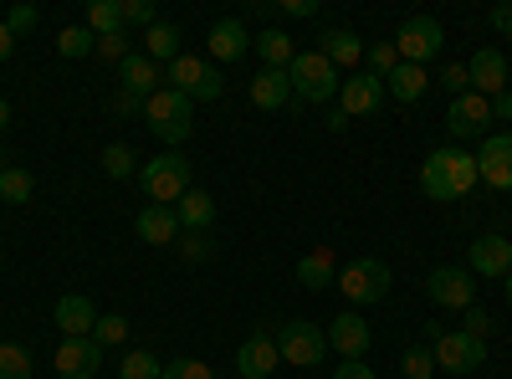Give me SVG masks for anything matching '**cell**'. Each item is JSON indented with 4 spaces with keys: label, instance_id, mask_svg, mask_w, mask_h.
I'll return each instance as SVG.
<instances>
[{
    "label": "cell",
    "instance_id": "1",
    "mask_svg": "<svg viewBox=\"0 0 512 379\" xmlns=\"http://www.w3.org/2000/svg\"><path fill=\"white\" fill-rule=\"evenodd\" d=\"M472 185H477V154H466V149H456V144L425 154V164H420V190L431 195V200H461Z\"/></svg>",
    "mask_w": 512,
    "mask_h": 379
},
{
    "label": "cell",
    "instance_id": "2",
    "mask_svg": "<svg viewBox=\"0 0 512 379\" xmlns=\"http://www.w3.org/2000/svg\"><path fill=\"white\" fill-rule=\"evenodd\" d=\"M144 118H149L154 139L169 144V149H180L195 134V103L185 93H175V88H159L154 98H144Z\"/></svg>",
    "mask_w": 512,
    "mask_h": 379
},
{
    "label": "cell",
    "instance_id": "3",
    "mask_svg": "<svg viewBox=\"0 0 512 379\" xmlns=\"http://www.w3.org/2000/svg\"><path fill=\"white\" fill-rule=\"evenodd\" d=\"M287 82H292V98H303V103H328L344 88V77H338V67L323 52H297L287 67Z\"/></svg>",
    "mask_w": 512,
    "mask_h": 379
},
{
    "label": "cell",
    "instance_id": "4",
    "mask_svg": "<svg viewBox=\"0 0 512 379\" xmlns=\"http://www.w3.org/2000/svg\"><path fill=\"white\" fill-rule=\"evenodd\" d=\"M139 185L154 205H175L185 190H190V159L180 149H164L159 159L139 164Z\"/></svg>",
    "mask_w": 512,
    "mask_h": 379
},
{
    "label": "cell",
    "instance_id": "5",
    "mask_svg": "<svg viewBox=\"0 0 512 379\" xmlns=\"http://www.w3.org/2000/svg\"><path fill=\"white\" fill-rule=\"evenodd\" d=\"M164 88L185 93L190 103H195V98H200V103H216V98L226 93V82H221L216 67H210V57H190V52H180L175 62L164 67Z\"/></svg>",
    "mask_w": 512,
    "mask_h": 379
},
{
    "label": "cell",
    "instance_id": "6",
    "mask_svg": "<svg viewBox=\"0 0 512 379\" xmlns=\"http://www.w3.org/2000/svg\"><path fill=\"white\" fill-rule=\"evenodd\" d=\"M431 354H436V369L446 374H477L487 364V344L472 339V333H461V328H441L436 339H431Z\"/></svg>",
    "mask_w": 512,
    "mask_h": 379
},
{
    "label": "cell",
    "instance_id": "7",
    "mask_svg": "<svg viewBox=\"0 0 512 379\" xmlns=\"http://www.w3.org/2000/svg\"><path fill=\"white\" fill-rule=\"evenodd\" d=\"M441 47H446V31H441L436 16H410V21H400V31H395V52H400V62L425 67V62H436V57H441Z\"/></svg>",
    "mask_w": 512,
    "mask_h": 379
},
{
    "label": "cell",
    "instance_id": "8",
    "mask_svg": "<svg viewBox=\"0 0 512 379\" xmlns=\"http://www.w3.org/2000/svg\"><path fill=\"white\" fill-rule=\"evenodd\" d=\"M338 292H344L349 303H379L384 292H390V267H384L379 257H354L344 272H338Z\"/></svg>",
    "mask_w": 512,
    "mask_h": 379
},
{
    "label": "cell",
    "instance_id": "9",
    "mask_svg": "<svg viewBox=\"0 0 512 379\" xmlns=\"http://www.w3.org/2000/svg\"><path fill=\"white\" fill-rule=\"evenodd\" d=\"M277 354L287 359V364H297V369H308V364H323V354H328V333L318 328V323H287L282 333H277Z\"/></svg>",
    "mask_w": 512,
    "mask_h": 379
},
{
    "label": "cell",
    "instance_id": "10",
    "mask_svg": "<svg viewBox=\"0 0 512 379\" xmlns=\"http://www.w3.org/2000/svg\"><path fill=\"white\" fill-rule=\"evenodd\" d=\"M487 123H497V118H492V98H482V93H461V98H451V108H446V129H451V139H482V134H487Z\"/></svg>",
    "mask_w": 512,
    "mask_h": 379
},
{
    "label": "cell",
    "instance_id": "11",
    "mask_svg": "<svg viewBox=\"0 0 512 379\" xmlns=\"http://www.w3.org/2000/svg\"><path fill=\"white\" fill-rule=\"evenodd\" d=\"M425 292H431V303L436 308H477V287H472V272H461V267H436L431 282H425Z\"/></svg>",
    "mask_w": 512,
    "mask_h": 379
},
{
    "label": "cell",
    "instance_id": "12",
    "mask_svg": "<svg viewBox=\"0 0 512 379\" xmlns=\"http://www.w3.org/2000/svg\"><path fill=\"white\" fill-rule=\"evenodd\" d=\"M477 180L492 190H512V134H487L477 149Z\"/></svg>",
    "mask_w": 512,
    "mask_h": 379
},
{
    "label": "cell",
    "instance_id": "13",
    "mask_svg": "<svg viewBox=\"0 0 512 379\" xmlns=\"http://www.w3.org/2000/svg\"><path fill=\"white\" fill-rule=\"evenodd\" d=\"M277 364H282V354H277V339H267V333H251V339L236 349V374L241 379H272Z\"/></svg>",
    "mask_w": 512,
    "mask_h": 379
},
{
    "label": "cell",
    "instance_id": "14",
    "mask_svg": "<svg viewBox=\"0 0 512 379\" xmlns=\"http://www.w3.org/2000/svg\"><path fill=\"white\" fill-rule=\"evenodd\" d=\"M466 77H472V93L502 98V93H507V57H502L497 47H482L472 62H466Z\"/></svg>",
    "mask_w": 512,
    "mask_h": 379
},
{
    "label": "cell",
    "instance_id": "15",
    "mask_svg": "<svg viewBox=\"0 0 512 379\" xmlns=\"http://www.w3.org/2000/svg\"><path fill=\"white\" fill-rule=\"evenodd\" d=\"M205 52H210V62H241V57L251 52V31H246L236 16H226V21L210 26V36H205Z\"/></svg>",
    "mask_w": 512,
    "mask_h": 379
},
{
    "label": "cell",
    "instance_id": "16",
    "mask_svg": "<svg viewBox=\"0 0 512 379\" xmlns=\"http://www.w3.org/2000/svg\"><path fill=\"white\" fill-rule=\"evenodd\" d=\"M246 98H251V108L277 113V108H287V103H292V82H287V72H282V67H262V72L251 77Z\"/></svg>",
    "mask_w": 512,
    "mask_h": 379
},
{
    "label": "cell",
    "instance_id": "17",
    "mask_svg": "<svg viewBox=\"0 0 512 379\" xmlns=\"http://www.w3.org/2000/svg\"><path fill=\"white\" fill-rule=\"evenodd\" d=\"M472 272L502 282V277L512 272V241H507V236H477V241H472Z\"/></svg>",
    "mask_w": 512,
    "mask_h": 379
},
{
    "label": "cell",
    "instance_id": "18",
    "mask_svg": "<svg viewBox=\"0 0 512 379\" xmlns=\"http://www.w3.org/2000/svg\"><path fill=\"white\" fill-rule=\"evenodd\" d=\"M98 364H103V349L93 339H62V349H57V374L62 379H93Z\"/></svg>",
    "mask_w": 512,
    "mask_h": 379
},
{
    "label": "cell",
    "instance_id": "19",
    "mask_svg": "<svg viewBox=\"0 0 512 379\" xmlns=\"http://www.w3.org/2000/svg\"><path fill=\"white\" fill-rule=\"evenodd\" d=\"M379 98H384V82H379V77H369V72L344 77V88H338V108H344L349 118L374 113V108H379Z\"/></svg>",
    "mask_w": 512,
    "mask_h": 379
},
{
    "label": "cell",
    "instance_id": "20",
    "mask_svg": "<svg viewBox=\"0 0 512 379\" xmlns=\"http://www.w3.org/2000/svg\"><path fill=\"white\" fill-rule=\"evenodd\" d=\"M323 333H328V349H338L344 359H364V349H369V323L359 313H338Z\"/></svg>",
    "mask_w": 512,
    "mask_h": 379
},
{
    "label": "cell",
    "instance_id": "21",
    "mask_svg": "<svg viewBox=\"0 0 512 379\" xmlns=\"http://www.w3.org/2000/svg\"><path fill=\"white\" fill-rule=\"evenodd\" d=\"M144 246H175L180 241V221H175V205H144L139 221H134Z\"/></svg>",
    "mask_w": 512,
    "mask_h": 379
},
{
    "label": "cell",
    "instance_id": "22",
    "mask_svg": "<svg viewBox=\"0 0 512 379\" xmlns=\"http://www.w3.org/2000/svg\"><path fill=\"white\" fill-rule=\"evenodd\" d=\"M57 328L67 333V339H93V328H98L93 303L82 298V292H67V298H57Z\"/></svg>",
    "mask_w": 512,
    "mask_h": 379
},
{
    "label": "cell",
    "instance_id": "23",
    "mask_svg": "<svg viewBox=\"0 0 512 379\" xmlns=\"http://www.w3.org/2000/svg\"><path fill=\"white\" fill-rule=\"evenodd\" d=\"M338 282V262H333V246H313L303 262H297V287H308V292H323Z\"/></svg>",
    "mask_w": 512,
    "mask_h": 379
},
{
    "label": "cell",
    "instance_id": "24",
    "mask_svg": "<svg viewBox=\"0 0 512 379\" xmlns=\"http://www.w3.org/2000/svg\"><path fill=\"white\" fill-rule=\"evenodd\" d=\"M118 72H123V93H134L139 103L159 93V62H149L144 52L123 57V62H118Z\"/></svg>",
    "mask_w": 512,
    "mask_h": 379
},
{
    "label": "cell",
    "instance_id": "25",
    "mask_svg": "<svg viewBox=\"0 0 512 379\" xmlns=\"http://www.w3.org/2000/svg\"><path fill=\"white\" fill-rule=\"evenodd\" d=\"M175 221H180V231H210V221H216V200L190 185V190L175 200Z\"/></svg>",
    "mask_w": 512,
    "mask_h": 379
},
{
    "label": "cell",
    "instance_id": "26",
    "mask_svg": "<svg viewBox=\"0 0 512 379\" xmlns=\"http://www.w3.org/2000/svg\"><path fill=\"white\" fill-rule=\"evenodd\" d=\"M333 67H354V62H364V41L349 31V26H333V31H323V47H318Z\"/></svg>",
    "mask_w": 512,
    "mask_h": 379
},
{
    "label": "cell",
    "instance_id": "27",
    "mask_svg": "<svg viewBox=\"0 0 512 379\" xmlns=\"http://www.w3.org/2000/svg\"><path fill=\"white\" fill-rule=\"evenodd\" d=\"M425 88H431V77H425V67H415V62H400L390 77H384V93H395L400 103H420Z\"/></svg>",
    "mask_w": 512,
    "mask_h": 379
},
{
    "label": "cell",
    "instance_id": "28",
    "mask_svg": "<svg viewBox=\"0 0 512 379\" xmlns=\"http://www.w3.org/2000/svg\"><path fill=\"white\" fill-rule=\"evenodd\" d=\"M144 57L149 62H175L180 57V26H169V21H159V26H149L144 31Z\"/></svg>",
    "mask_w": 512,
    "mask_h": 379
},
{
    "label": "cell",
    "instance_id": "29",
    "mask_svg": "<svg viewBox=\"0 0 512 379\" xmlns=\"http://www.w3.org/2000/svg\"><path fill=\"white\" fill-rule=\"evenodd\" d=\"M256 52H262V62L267 67H292V57H297V47H292V36L287 31H262V36H256Z\"/></svg>",
    "mask_w": 512,
    "mask_h": 379
},
{
    "label": "cell",
    "instance_id": "30",
    "mask_svg": "<svg viewBox=\"0 0 512 379\" xmlns=\"http://www.w3.org/2000/svg\"><path fill=\"white\" fill-rule=\"evenodd\" d=\"M88 26L93 36H113V31H123V6L118 0H88Z\"/></svg>",
    "mask_w": 512,
    "mask_h": 379
},
{
    "label": "cell",
    "instance_id": "31",
    "mask_svg": "<svg viewBox=\"0 0 512 379\" xmlns=\"http://www.w3.org/2000/svg\"><path fill=\"white\" fill-rule=\"evenodd\" d=\"M31 195H36L31 170H21V164H11V170H0V200H6V205H26Z\"/></svg>",
    "mask_w": 512,
    "mask_h": 379
},
{
    "label": "cell",
    "instance_id": "32",
    "mask_svg": "<svg viewBox=\"0 0 512 379\" xmlns=\"http://www.w3.org/2000/svg\"><path fill=\"white\" fill-rule=\"evenodd\" d=\"M57 52L62 57H93L98 52V36L88 26H67V31H57Z\"/></svg>",
    "mask_w": 512,
    "mask_h": 379
},
{
    "label": "cell",
    "instance_id": "33",
    "mask_svg": "<svg viewBox=\"0 0 512 379\" xmlns=\"http://www.w3.org/2000/svg\"><path fill=\"white\" fill-rule=\"evenodd\" d=\"M103 170H108L113 180H134V170H139L134 144H108V149H103Z\"/></svg>",
    "mask_w": 512,
    "mask_h": 379
},
{
    "label": "cell",
    "instance_id": "34",
    "mask_svg": "<svg viewBox=\"0 0 512 379\" xmlns=\"http://www.w3.org/2000/svg\"><path fill=\"white\" fill-rule=\"evenodd\" d=\"M159 374H164V364L154 354H144V349L123 354V364H118V379H159Z\"/></svg>",
    "mask_w": 512,
    "mask_h": 379
},
{
    "label": "cell",
    "instance_id": "35",
    "mask_svg": "<svg viewBox=\"0 0 512 379\" xmlns=\"http://www.w3.org/2000/svg\"><path fill=\"white\" fill-rule=\"evenodd\" d=\"M364 62H369V77H390L400 67V52H395V41H379V47H364Z\"/></svg>",
    "mask_w": 512,
    "mask_h": 379
},
{
    "label": "cell",
    "instance_id": "36",
    "mask_svg": "<svg viewBox=\"0 0 512 379\" xmlns=\"http://www.w3.org/2000/svg\"><path fill=\"white\" fill-rule=\"evenodd\" d=\"M123 339H128V318H123V313H103L98 328H93V344H98V349H113V344H123Z\"/></svg>",
    "mask_w": 512,
    "mask_h": 379
},
{
    "label": "cell",
    "instance_id": "37",
    "mask_svg": "<svg viewBox=\"0 0 512 379\" xmlns=\"http://www.w3.org/2000/svg\"><path fill=\"white\" fill-rule=\"evenodd\" d=\"M0 379H31V354L21 344H0Z\"/></svg>",
    "mask_w": 512,
    "mask_h": 379
},
{
    "label": "cell",
    "instance_id": "38",
    "mask_svg": "<svg viewBox=\"0 0 512 379\" xmlns=\"http://www.w3.org/2000/svg\"><path fill=\"white\" fill-rule=\"evenodd\" d=\"M400 374H405V379H431V374H436V354L425 349V344L405 349V359H400Z\"/></svg>",
    "mask_w": 512,
    "mask_h": 379
},
{
    "label": "cell",
    "instance_id": "39",
    "mask_svg": "<svg viewBox=\"0 0 512 379\" xmlns=\"http://www.w3.org/2000/svg\"><path fill=\"white\" fill-rule=\"evenodd\" d=\"M118 6H123V31L128 26H159V6H154V0H118Z\"/></svg>",
    "mask_w": 512,
    "mask_h": 379
},
{
    "label": "cell",
    "instance_id": "40",
    "mask_svg": "<svg viewBox=\"0 0 512 379\" xmlns=\"http://www.w3.org/2000/svg\"><path fill=\"white\" fill-rule=\"evenodd\" d=\"M98 57H103V62H123V57H134V36H128V31L98 36Z\"/></svg>",
    "mask_w": 512,
    "mask_h": 379
},
{
    "label": "cell",
    "instance_id": "41",
    "mask_svg": "<svg viewBox=\"0 0 512 379\" xmlns=\"http://www.w3.org/2000/svg\"><path fill=\"white\" fill-rule=\"evenodd\" d=\"M175 246H180V257H185V262H205L210 251H216L205 231H180V241H175Z\"/></svg>",
    "mask_w": 512,
    "mask_h": 379
},
{
    "label": "cell",
    "instance_id": "42",
    "mask_svg": "<svg viewBox=\"0 0 512 379\" xmlns=\"http://www.w3.org/2000/svg\"><path fill=\"white\" fill-rule=\"evenodd\" d=\"M159 379H216V369L200 364V359H175V364H164Z\"/></svg>",
    "mask_w": 512,
    "mask_h": 379
},
{
    "label": "cell",
    "instance_id": "43",
    "mask_svg": "<svg viewBox=\"0 0 512 379\" xmlns=\"http://www.w3.org/2000/svg\"><path fill=\"white\" fill-rule=\"evenodd\" d=\"M441 88H446L451 98H461V93H472V77H466V67H461V62H451V67L441 72Z\"/></svg>",
    "mask_w": 512,
    "mask_h": 379
},
{
    "label": "cell",
    "instance_id": "44",
    "mask_svg": "<svg viewBox=\"0 0 512 379\" xmlns=\"http://www.w3.org/2000/svg\"><path fill=\"white\" fill-rule=\"evenodd\" d=\"M461 333H472V339H482V344H487V333H492V313L466 308V328H461Z\"/></svg>",
    "mask_w": 512,
    "mask_h": 379
},
{
    "label": "cell",
    "instance_id": "45",
    "mask_svg": "<svg viewBox=\"0 0 512 379\" xmlns=\"http://www.w3.org/2000/svg\"><path fill=\"white\" fill-rule=\"evenodd\" d=\"M333 379H374V369L364 359H344V364L333 369Z\"/></svg>",
    "mask_w": 512,
    "mask_h": 379
},
{
    "label": "cell",
    "instance_id": "46",
    "mask_svg": "<svg viewBox=\"0 0 512 379\" xmlns=\"http://www.w3.org/2000/svg\"><path fill=\"white\" fill-rule=\"evenodd\" d=\"M6 26H11V36H21V31H31V26H36V6H16Z\"/></svg>",
    "mask_w": 512,
    "mask_h": 379
},
{
    "label": "cell",
    "instance_id": "47",
    "mask_svg": "<svg viewBox=\"0 0 512 379\" xmlns=\"http://www.w3.org/2000/svg\"><path fill=\"white\" fill-rule=\"evenodd\" d=\"M502 36H512V0H502V6H492V16H487Z\"/></svg>",
    "mask_w": 512,
    "mask_h": 379
},
{
    "label": "cell",
    "instance_id": "48",
    "mask_svg": "<svg viewBox=\"0 0 512 379\" xmlns=\"http://www.w3.org/2000/svg\"><path fill=\"white\" fill-rule=\"evenodd\" d=\"M282 16H318V0H282Z\"/></svg>",
    "mask_w": 512,
    "mask_h": 379
},
{
    "label": "cell",
    "instance_id": "49",
    "mask_svg": "<svg viewBox=\"0 0 512 379\" xmlns=\"http://www.w3.org/2000/svg\"><path fill=\"white\" fill-rule=\"evenodd\" d=\"M11 52H16V36H11V26H6V21H0V62H6Z\"/></svg>",
    "mask_w": 512,
    "mask_h": 379
},
{
    "label": "cell",
    "instance_id": "50",
    "mask_svg": "<svg viewBox=\"0 0 512 379\" xmlns=\"http://www.w3.org/2000/svg\"><path fill=\"white\" fill-rule=\"evenodd\" d=\"M492 118H512V93H502V98H492Z\"/></svg>",
    "mask_w": 512,
    "mask_h": 379
},
{
    "label": "cell",
    "instance_id": "51",
    "mask_svg": "<svg viewBox=\"0 0 512 379\" xmlns=\"http://www.w3.org/2000/svg\"><path fill=\"white\" fill-rule=\"evenodd\" d=\"M328 129H333V134H344V129H349V113H344V108H333V113H328Z\"/></svg>",
    "mask_w": 512,
    "mask_h": 379
},
{
    "label": "cell",
    "instance_id": "52",
    "mask_svg": "<svg viewBox=\"0 0 512 379\" xmlns=\"http://www.w3.org/2000/svg\"><path fill=\"white\" fill-rule=\"evenodd\" d=\"M113 108H118V113H134V108H144V103H139L134 93H118V103H113Z\"/></svg>",
    "mask_w": 512,
    "mask_h": 379
},
{
    "label": "cell",
    "instance_id": "53",
    "mask_svg": "<svg viewBox=\"0 0 512 379\" xmlns=\"http://www.w3.org/2000/svg\"><path fill=\"white\" fill-rule=\"evenodd\" d=\"M6 129H11V103L0 98V134H6Z\"/></svg>",
    "mask_w": 512,
    "mask_h": 379
},
{
    "label": "cell",
    "instance_id": "54",
    "mask_svg": "<svg viewBox=\"0 0 512 379\" xmlns=\"http://www.w3.org/2000/svg\"><path fill=\"white\" fill-rule=\"evenodd\" d=\"M502 287H507V308H512V272H507V277H502Z\"/></svg>",
    "mask_w": 512,
    "mask_h": 379
}]
</instances>
